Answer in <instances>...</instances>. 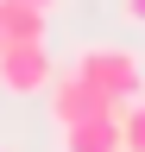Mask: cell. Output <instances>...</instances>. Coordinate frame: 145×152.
Returning <instances> with one entry per match:
<instances>
[{
    "label": "cell",
    "mask_w": 145,
    "mask_h": 152,
    "mask_svg": "<svg viewBox=\"0 0 145 152\" xmlns=\"http://www.w3.org/2000/svg\"><path fill=\"white\" fill-rule=\"evenodd\" d=\"M76 76H88L107 102H133V95H145V64H139V51L133 45H82L76 51V64H69Z\"/></svg>",
    "instance_id": "obj_1"
},
{
    "label": "cell",
    "mask_w": 145,
    "mask_h": 152,
    "mask_svg": "<svg viewBox=\"0 0 145 152\" xmlns=\"http://www.w3.org/2000/svg\"><path fill=\"white\" fill-rule=\"evenodd\" d=\"M50 95V127H76V121H95V114H107V108H120V102H107V95L88 83V76H76V70H57V83L44 89Z\"/></svg>",
    "instance_id": "obj_2"
},
{
    "label": "cell",
    "mask_w": 145,
    "mask_h": 152,
    "mask_svg": "<svg viewBox=\"0 0 145 152\" xmlns=\"http://www.w3.org/2000/svg\"><path fill=\"white\" fill-rule=\"evenodd\" d=\"M50 83H57L50 45H6L0 51V89L6 95H44Z\"/></svg>",
    "instance_id": "obj_3"
},
{
    "label": "cell",
    "mask_w": 145,
    "mask_h": 152,
    "mask_svg": "<svg viewBox=\"0 0 145 152\" xmlns=\"http://www.w3.org/2000/svg\"><path fill=\"white\" fill-rule=\"evenodd\" d=\"M63 152H126V140H120V108L63 127Z\"/></svg>",
    "instance_id": "obj_4"
},
{
    "label": "cell",
    "mask_w": 145,
    "mask_h": 152,
    "mask_svg": "<svg viewBox=\"0 0 145 152\" xmlns=\"http://www.w3.org/2000/svg\"><path fill=\"white\" fill-rule=\"evenodd\" d=\"M44 7H25V0H0V32L6 45H44Z\"/></svg>",
    "instance_id": "obj_5"
},
{
    "label": "cell",
    "mask_w": 145,
    "mask_h": 152,
    "mask_svg": "<svg viewBox=\"0 0 145 152\" xmlns=\"http://www.w3.org/2000/svg\"><path fill=\"white\" fill-rule=\"evenodd\" d=\"M120 140H126V152H145V95H133L120 108Z\"/></svg>",
    "instance_id": "obj_6"
},
{
    "label": "cell",
    "mask_w": 145,
    "mask_h": 152,
    "mask_svg": "<svg viewBox=\"0 0 145 152\" xmlns=\"http://www.w3.org/2000/svg\"><path fill=\"white\" fill-rule=\"evenodd\" d=\"M120 13H126V26H139V32H145V0H120Z\"/></svg>",
    "instance_id": "obj_7"
},
{
    "label": "cell",
    "mask_w": 145,
    "mask_h": 152,
    "mask_svg": "<svg viewBox=\"0 0 145 152\" xmlns=\"http://www.w3.org/2000/svg\"><path fill=\"white\" fill-rule=\"evenodd\" d=\"M25 7H44V13H50V7H57V0H25Z\"/></svg>",
    "instance_id": "obj_8"
},
{
    "label": "cell",
    "mask_w": 145,
    "mask_h": 152,
    "mask_svg": "<svg viewBox=\"0 0 145 152\" xmlns=\"http://www.w3.org/2000/svg\"><path fill=\"white\" fill-rule=\"evenodd\" d=\"M0 51H6V32H0Z\"/></svg>",
    "instance_id": "obj_9"
},
{
    "label": "cell",
    "mask_w": 145,
    "mask_h": 152,
    "mask_svg": "<svg viewBox=\"0 0 145 152\" xmlns=\"http://www.w3.org/2000/svg\"><path fill=\"white\" fill-rule=\"evenodd\" d=\"M0 152H6V146H0Z\"/></svg>",
    "instance_id": "obj_10"
}]
</instances>
